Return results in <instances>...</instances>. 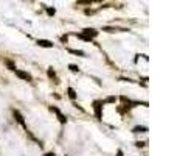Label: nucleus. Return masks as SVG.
<instances>
[{
    "label": "nucleus",
    "mask_w": 177,
    "mask_h": 156,
    "mask_svg": "<svg viewBox=\"0 0 177 156\" xmlns=\"http://www.w3.org/2000/svg\"><path fill=\"white\" fill-rule=\"evenodd\" d=\"M103 105H104L103 100H95V102H93L95 116H96V119H101V109H103Z\"/></svg>",
    "instance_id": "f257e3e1"
},
{
    "label": "nucleus",
    "mask_w": 177,
    "mask_h": 156,
    "mask_svg": "<svg viewBox=\"0 0 177 156\" xmlns=\"http://www.w3.org/2000/svg\"><path fill=\"white\" fill-rule=\"evenodd\" d=\"M14 72H16V75H17V77H19V78H22V80H25V81H31V80H33V77H31L28 72H25V70H20V69H16Z\"/></svg>",
    "instance_id": "f03ea898"
},
{
    "label": "nucleus",
    "mask_w": 177,
    "mask_h": 156,
    "mask_svg": "<svg viewBox=\"0 0 177 156\" xmlns=\"http://www.w3.org/2000/svg\"><path fill=\"white\" fill-rule=\"evenodd\" d=\"M50 111H53L54 114H56L58 119H59V122H61V123H65V122H67V117H65L61 111H59V109H58L56 106H50Z\"/></svg>",
    "instance_id": "7ed1b4c3"
},
{
    "label": "nucleus",
    "mask_w": 177,
    "mask_h": 156,
    "mask_svg": "<svg viewBox=\"0 0 177 156\" xmlns=\"http://www.w3.org/2000/svg\"><path fill=\"white\" fill-rule=\"evenodd\" d=\"M37 45L39 47H45V48H53V42L48 39H37Z\"/></svg>",
    "instance_id": "20e7f679"
},
{
    "label": "nucleus",
    "mask_w": 177,
    "mask_h": 156,
    "mask_svg": "<svg viewBox=\"0 0 177 156\" xmlns=\"http://www.w3.org/2000/svg\"><path fill=\"white\" fill-rule=\"evenodd\" d=\"M83 34L92 39V38H95V36H98V31L95 30V28H84L83 30Z\"/></svg>",
    "instance_id": "39448f33"
},
{
    "label": "nucleus",
    "mask_w": 177,
    "mask_h": 156,
    "mask_svg": "<svg viewBox=\"0 0 177 156\" xmlns=\"http://www.w3.org/2000/svg\"><path fill=\"white\" fill-rule=\"evenodd\" d=\"M12 114H14V117H16V120H17V122H19V123H20V125H22V126H24V128H25V130H26V125H25V120H24V116H22V114H20L19 111H17V109H14V111H12Z\"/></svg>",
    "instance_id": "423d86ee"
},
{
    "label": "nucleus",
    "mask_w": 177,
    "mask_h": 156,
    "mask_svg": "<svg viewBox=\"0 0 177 156\" xmlns=\"http://www.w3.org/2000/svg\"><path fill=\"white\" fill-rule=\"evenodd\" d=\"M132 131H134V133H146V131H148V128H146V126H140V125H138V126H135Z\"/></svg>",
    "instance_id": "0eeeda50"
},
{
    "label": "nucleus",
    "mask_w": 177,
    "mask_h": 156,
    "mask_svg": "<svg viewBox=\"0 0 177 156\" xmlns=\"http://www.w3.org/2000/svg\"><path fill=\"white\" fill-rule=\"evenodd\" d=\"M67 92H69V97H70L71 100H75V98H76V92H75V89H73V88H69V89H67Z\"/></svg>",
    "instance_id": "6e6552de"
},
{
    "label": "nucleus",
    "mask_w": 177,
    "mask_h": 156,
    "mask_svg": "<svg viewBox=\"0 0 177 156\" xmlns=\"http://www.w3.org/2000/svg\"><path fill=\"white\" fill-rule=\"evenodd\" d=\"M48 77H50V78H54V80H56V83H59L58 78H56V72L53 70V67H50V69H48Z\"/></svg>",
    "instance_id": "1a4fd4ad"
},
{
    "label": "nucleus",
    "mask_w": 177,
    "mask_h": 156,
    "mask_svg": "<svg viewBox=\"0 0 177 156\" xmlns=\"http://www.w3.org/2000/svg\"><path fill=\"white\" fill-rule=\"evenodd\" d=\"M69 52H70V53H73V55H79V56H84V52H83V50H73V48H69Z\"/></svg>",
    "instance_id": "9d476101"
},
{
    "label": "nucleus",
    "mask_w": 177,
    "mask_h": 156,
    "mask_svg": "<svg viewBox=\"0 0 177 156\" xmlns=\"http://www.w3.org/2000/svg\"><path fill=\"white\" fill-rule=\"evenodd\" d=\"M5 64H6V66L11 69V70H16V66H14V64H12V63L10 61V59H5Z\"/></svg>",
    "instance_id": "9b49d317"
},
{
    "label": "nucleus",
    "mask_w": 177,
    "mask_h": 156,
    "mask_svg": "<svg viewBox=\"0 0 177 156\" xmlns=\"http://www.w3.org/2000/svg\"><path fill=\"white\" fill-rule=\"evenodd\" d=\"M69 69H70L71 72H79V67L76 66V64H70V66H69Z\"/></svg>",
    "instance_id": "f8f14e48"
},
{
    "label": "nucleus",
    "mask_w": 177,
    "mask_h": 156,
    "mask_svg": "<svg viewBox=\"0 0 177 156\" xmlns=\"http://www.w3.org/2000/svg\"><path fill=\"white\" fill-rule=\"evenodd\" d=\"M76 36H78V38H81V39H84V41H87V42H92V39L87 38V36H84L83 33H81V34H76Z\"/></svg>",
    "instance_id": "ddd939ff"
},
{
    "label": "nucleus",
    "mask_w": 177,
    "mask_h": 156,
    "mask_svg": "<svg viewBox=\"0 0 177 156\" xmlns=\"http://www.w3.org/2000/svg\"><path fill=\"white\" fill-rule=\"evenodd\" d=\"M47 13L50 16H54V13H56V10H54V8H47Z\"/></svg>",
    "instance_id": "4468645a"
},
{
    "label": "nucleus",
    "mask_w": 177,
    "mask_h": 156,
    "mask_svg": "<svg viewBox=\"0 0 177 156\" xmlns=\"http://www.w3.org/2000/svg\"><path fill=\"white\" fill-rule=\"evenodd\" d=\"M115 100H117L115 97H107V98H106V102H104V103H113Z\"/></svg>",
    "instance_id": "2eb2a0df"
},
{
    "label": "nucleus",
    "mask_w": 177,
    "mask_h": 156,
    "mask_svg": "<svg viewBox=\"0 0 177 156\" xmlns=\"http://www.w3.org/2000/svg\"><path fill=\"white\" fill-rule=\"evenodd\" d=\"M103 30L104 31H109V33H113V31H115V28H110V27H104Z\"/></svg>",
    "instance_id": "dca6fc26"
},
{
    "label": "nucleus",
    "mask_w": 177,
    "mask_h": 156,
    "mask_svg": "<svg viewBox=\"0 0 177 156\" xmlns=\"http://www.w3.org/2000/svg\"><path fill=\"white\" fill-rule=\"evenodd\" d=\"M144 144H146V142H135V145H137V147H144Z\"/></svg>",
    "instance_id": "f3484780"
},
{
    "label": "nucleus",
    "mask_w": 177,
    "mask_h": 156,
    "mask_svg": "<svg viewBox=\"0 0 177 156\" xmlns=\"http://www.w3.org/2000/svg\"><path fill=\"white\" fill-rule=\"evenodd\" d=\"M117 156H123V151H121V150H118V151H117Z\"/></svg>",
    "instance_id": "a211bd4d"
},
{
    "label": "nucleus",
    "mask_w": 177,
    "mask_h": 156,
    "mask_svg": "<svg viewBox=\"0 0 177 156\" xmlns=\"http://www.w3.org/2000/svg\"><path fill=\"white\" fill-rule=\"evenodd\" d=\"M45 156H54V153H45Z\"/></svg>",
    "instance_id": "6ab92c4d"
}]
</instances>
